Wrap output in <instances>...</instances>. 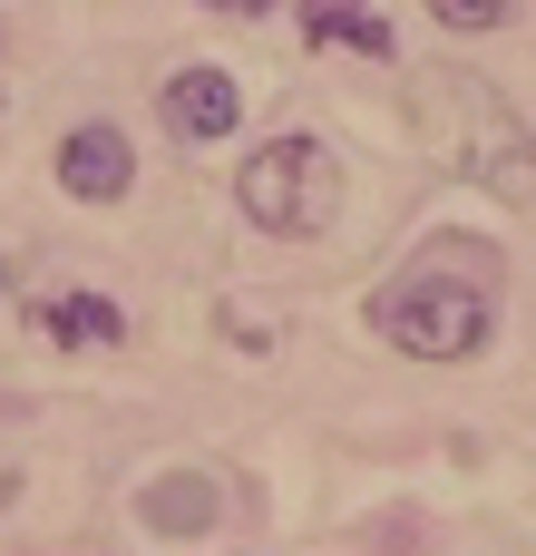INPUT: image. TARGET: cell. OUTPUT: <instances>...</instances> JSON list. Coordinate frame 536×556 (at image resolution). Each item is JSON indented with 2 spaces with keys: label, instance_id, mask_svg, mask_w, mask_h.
<instances>
[{
  "label": "cell",
  "instance_id": "6da1fadb",
  "mask_svg": "<svg viewBox=\"0 0 536 556\" xmlns=\"http://www.w3.org/2000/svg\"><path fill=\"white\" fill-rule=\"evenodd\" d=\"M410 137L459 186H488V205H527L536 215V127L478 68H420L410 78Z\"/></svg>",
  "mask_w": 536,
  "mask_h": 556
},
{
  "label": "cell",
  "instance_id": "7a4b0ae2",
  "mask_svg": "<svg viewBox=\"0 0 536 556\" xmlns=\"http://www.w3.org/2000/svg\"><path fill=\"white\" fill-rule=\"evenodd\" d=\"M371 342L410 352V362H478L498 342V274H439V264H400L391 283H371L361 303Z\"/></svg>",
  "mask_w": 536,
  "mask_h": 556
},
{
  "label": "cell",
  "instance_id": "3957f363",
  "mask_svg": "<svg viewBox=\"0 0 536 556\" xmlns=\"http://www.w3.org/2000/svg\"><path fill=\"white\" fill-rule=\"evenodd\" d=\"M234 205H244L254 235L312 244V235L342 215V156H332L322 137H303V127H283V137H264V147L234 166Z\"/></svg>",
  "mask_w": 536,
  "mask_h": 556
},
{
  "label": "cell",
  "instance_id": "277c9868",
  "mask_svg": "<svg viewBox=\"0 0 536 556\" xmlns=\"http://www.w3.org/2000/svg\"><path fill=\"white\" fill-rule=\"evenodd\" d=\"M49 176H59V195H68V205H127V186H137V147H127V127L78 117V127L59 137Z\"/></svg>",
  "mask_w": 536,
  "mask_h": 556
},
{
  "label": "cell",
  "instance_id": "5b68a950",
  "mask_svg": "<svg viewBox=\"0 0 536 556\" xmlns=\"http://www.w3.org/2000/svg\"><path fill=\"white\" fill-rule=\"evenodd\" d=\"M156 127L166 137H186V147H225L234 127H244V88L225 78V68H166L156 78Z\"/></svg>",
  "mask_w": 536,
  "mask_h": 556
},
{
  "label": "cell",
  "instance_id": "8992f818",
  "mask_svg": "<svg viewBox=\"0 0 536 556\" xmlns=\"http://www.w3.org/2000/svg\"><path fill=\"white\" fill-rule=\"evenodd\" d=\"M20 323H29L39 342H59V352H117V342H127V313H117L98 283H68V293H29V303H20Z\"/></svg>",
  "mask_w": 536,
  "mask_h": 556
},
{
  "label": "cell",
  "instance_id": "52a82bcc",
  "mask_svg": "<svg viewBox=\"0 0 536 556\" xmlns=\"http://www.w3.org/2000/svg\"><path fill=\"white\" fill-rule=\"evenodd\" d=\"M303 39L312 49H352V59H400V29L371 10V0H293Z\"/></svg>",
  "mask_w": 536,
  "mask_h": 556
},
{
  "label": "cell",
  "instance_id": "ba28073f",
  "mask_svg": "<svg viewBox=\"0 0 536 556\" xmlns=\"http://www.w3.org/2000/svg\"><path fill=\"white\" fill-rule=\"evenodd\" d=\"M137 508H146L156 538H205V528H215V518H205V479H146Z\"/></svg>",
  "mask_w": 536,
  "mask_h": 556
},
{
  "label": "cell",
  "instance_id": "9c48e42d",
  "mask_svg": "<svg viewBox=\"0 0 536 556\" xmlns=\"http://www.w3.org/2000/svg\"><path fill=\"white\" fill-rule=\"evenodd\" d=\"M439 29H459V39H488V29H508L518 20V0H420Z\"/></svg>",
  "mask_w": 536,
  "mask_h": 556
},
{
  "label": "cell",
  "instance_id": "30bf717a",
  "mask_svg": "<svg viewBox=\"0 0 536 556\" xmlns=\"http://www.w3.org/2000/svg\"><path fill=\"white\" fill-rule=\"evenodd\" d=\"M205 10H225V20H264L273 0H205Z\"/></svg>",
  "mask_w": 536,
  "mask_h": 556
},
{
  "label": "cell",
  "instance_id": "8fae6325",
  "mask_svg": "<svg viewBox=\"0 0 536 556\" xmlns=\"http://www.w3.org/2000/svg\"><path fill=\"white\" fill-rule=\"evenodd\" d=\"M0 293H10V254H0Z\"/></svg>",
  "mask_w": 536,
  "mask_h": 556
}]
</instances>
